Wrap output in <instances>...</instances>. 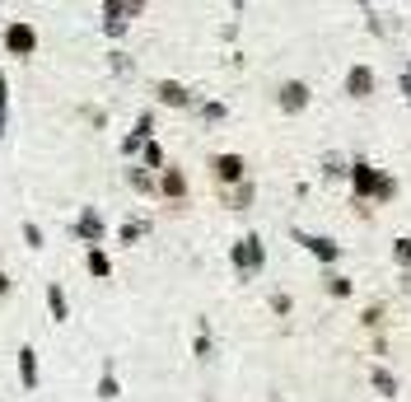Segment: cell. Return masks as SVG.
<instances>
[{"mask_svg":"<svg viewBox=\"0 0 411 402\" xmlns=\"http://www.w3.org/2000/svg\"><path fill=\"white\" fill-rule=\"evenodd\" d=\"M33 42H38V38H33V28H28V24H14V28H10V52L24 56V52H33Z\"/></svg>","mask_w":411,"mask_h":402,"instance_id":"1","label":"cell"},{"mask_svg":"<svg viewBox=\"0 0 411 402\" xmlns=\"http://www.w3.org/2000/svg\"><path fill=\"white\" fill-rule=\"evenodd\" d=\"M19 375H24V384L33 388V379H38V360H33V351H19Z\"/></svg>","mask_w":411,"mask_h":402,"instance_id":"2","label":"cell"},{"mask_svg":"<svg viewBox=\"0 0 411 402\" xmlns=\"http://www.w3.org/2000/svg\"><path fill=\"white\" fill-rule=\"evenodd\" d=\"M51 314H56V318H66V299H61V290H51Z\"/></svg>","mask_w":411,"mask_h":402,"instance_id":"3","label":"cell"},{"mask_svg":"<svg viewBox=\"0 0 411 402\" xmlns=\"http://www.w3.org/2000/svg\"><path fill=\"white\" fill-rule=\"evenodd\" d=\"M5 290H10V281H5V276H0V295H5Z\"/></svg>","mask_w":411,"mask_h":402,"instance_id":"4","label":"cell"}]
</instances>
